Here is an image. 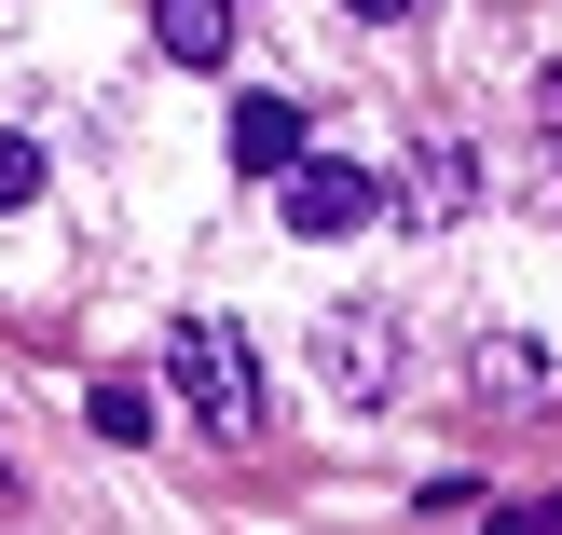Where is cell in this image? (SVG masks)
I'll list each match as a JSON object with an SVG mask.
<instances>
[{"label":"cell","instance_id":"obj_1","mask_svg":"<svg viewBox=\"0 0 562 535\" xmlns=\"http://www.w3.org/2000/svg\"><path fill=\"white\" fill-rule=\"evenodd\" d=\"M165 371H179V399L206 412V439H261V357H247V330L220 316V302H179L165 316Z\"/></svg>","mask_w":562,"mask_h":535},{"label":"cell","instance_id":"obj_2","mask_svg":"<svg viewBox=\"0 0 562 535\" xmlns=\"http://www.w3.org/2000/svg\"><path fill=\"white\" fill-rule=\"evenodd\" d=\"M274 207H289V234H371V220H384V179L344 165V152H302L289 179H274Z\"/></svg>","mask_w":562,"mask_h":535},{"label":"cell","instance_id":"obj_3","mask_svg":"<svg viewBox=\"0 0 562 535\" xmlns=\"http://www.w3.org/2000/svg\"><path fill=\"white\" fill-rule=\"evenodd\" d=\"M316 384L329 399H384V384H398V330H384L371 302H329L316 316Z\"/></svg>","mask_w":562,"mask_h":535},{"label":"cell","instance_id":"obj_4","mask_svg":"<svg viewBox=\"0 0 562 535\" xmlns=\"http://www.w3.org/2000/svg\"><path fill=\"white\" fill-rule=\"evenodd\" d=\"M467 384H481L494 412H549V399H562V357H549V344H481Z\"/></svg>","mask_w":562,"mask_h":535},{"label":"cell","instance_id":"obj_5","mask_svg":"<svg viewBox=\"0 0 562 535\" xmlns=\"http://www.w3.org/2000/svg\"><path fill=\"white\" fill-rule=\"evenodd\" d=\"M234 165L247 179H289L302 165V97H234Z\"/></svg>","mask_w":562,"mask_h":535},{"label":"cell","instance_id":"obj_6","mask_svg":"<svg viewBox=\"0 0 562 535\" xmlns=\"http://www.w3.org/2000/svg\"><path fill=\"white\" fill-rule=\"evenodd\" d=\"M151 42L179 55V69H220V55H234V0H151Z\"/></svg>","mask_w":562,"mask_h":535},{"label":"cell","instance_id":"obj_7","mask_svg":"<svg viewBox=\"0 0 562 535\" xmlns=\"http://www.w3.org/2000/svg\"><path fill=\"white\" fill-rule=\"evenodd\" d=\"M467 192H481V152H467V137H426V165H412V220H453Z\"/></svg>","mask_w":562,"mask_h":535},{"label":"cell","instance_id":"obj_8","mask_svg":"<svg viewBox=\"0 0 562 535\" xmlns=\"http://www.w3.org/2000/svg\"><path fill=\"white\" fill-rule=\"evenodd\" d=\"M82 412H97V439H124V454H137V439H151V384H97V399H82Z\"/></svg>","mask_w":562,"mask_h":535},{"label":"cell","instance_id":"obj_9","mask_svg":"<svg viewBox=\"0 0 562 535\" xmlns=\"http://www.w3.org/2000/svg\"><path fill=\"white\" fill-rule=\"evenodd\" d=\"M27 192H42V152H27V137H0V220H14Z\"/></svg>","mask_w":562,"mask_h":535},{"label":"cell","instance_id":"obj_10","mask_svg":"<svg viewBox=\"0 0 562 535\" xmlns=\"http://www.w3.org/2000/svg\"><path fill=\"white\" fill-rule=\"evenodd\" d=\"M357 14H412V0H357Z\"/></svg>","mask_w":562,"mask_h":535},{"label":"cell","instance_id":"obj_11","mask_svg":"<svg viewBox=\"0 0 562 535\" xmlns=\"http://www.w3.org/2000/svg\"><path fill=\"white\" fill-rule=\"evenodd\" d=\"M549 124H562V69H549Z\"/></svg>","mask_w":562,"mask_h":535}]
</instances>
